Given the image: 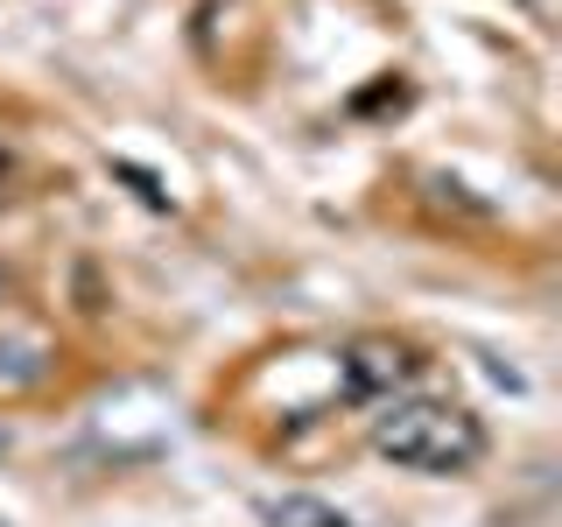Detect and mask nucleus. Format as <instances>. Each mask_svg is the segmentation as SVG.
I'll return each instance as SVG.
<instances>
[{"label": "nucleus", "mask_w": 562, "mask_h": 527, "mask_svg": "<svg viewBox=\"0 0 562 527\" xmlns=\"http://www.w3.org/2000/svg\"><path fill=\"white\" fill-rule=\"evenodd\" d=\"M373 450L408 471H471L485 457V422L464 401H394L373 422Z\"/></svg>", "instance_id": "nucleus-1"}, {"label": "nucleus", "mask_w": 562, "mask_h": 527, "mask_svg": "<svg viewBox=\"0 0 562 527\" xmlns=\"http://www.w3.org/2000/svg\"><path fill=\"white\" fill-rule=\"evenodd\" d=\"M338 373H345V394L351 401H394V394H408V386H415L422 351L408 338H394V330H366V338H351L338 351Z\"/></svg>", "instance_id": "nucleus-2"}, {"label": "nucleus", "mask_w": 562, "mask_h": 527, "mask_svg": "<svg viewBox=\"0 0 562 527\" xmlns=\"http://www.w3.org/2000/svg\"><path fill=\"white\" fill-rule=\"evenodd\" d=\"M49 373H57V351L43 338H8L0 330V394H35Z\"/></svg>", "instance_id": "nucleus-3"}, {"label": "nucleus", "mask_w": 562, "mask_h": 527, "mask_svg": "<svg viewBox=\"0 0 562 527\" xmlns=\"http://www.w3.org/2000/svg\"><path fill=\"white\" fill-rule=\"evenodd\" d=\"M422 204H429L436 218H464V225H485V218H492V211L471 198L457 176H422Z\"/></svg>", "instance_id": "nucleus-4"}, {"label": "nucleus", "mask_w": 562, "mask_h": 527, "mask_svg": "<svg viewBox=\"0 0 562 527\" xmlns=\"http://www.w3.org/2000/svg\"><path fill=\"white\" fill-rule=\"evenodd\" d=\"M268 527H345V514L310 492H281V500H268Z\"/></svg>", "instance_id": "nucleus-5"}, {"label": "nucleus", "mask_w": 562, "mask_h": 527, "mask_svg": "<svg viewBox=\"0 0 562 527\" xmlns=\"http://www.w3.org/2000/svg\"><path fill=\"white\" fill-rule=\"evenodd\" d=\"M113 176H127V183L140 190V204H155V211H162V204H169V190H162V183H155V176H148V169H140V162H113Z\"/></svg>", "instance_id": "nucleus-6"}, {"label": "nucleus", "mask_w": 562, "mask_h": 527, "mask_svg": "<svg viewBox=\"0 0 562 527\" xmlns=\"http://www.w3.org/2000/svg\"><path fill=\"white\" fill-rule=\"evenodd\" d=\"M8 303H14V281H8V274H0V310H8Z\"/></svg>", "instance_id": "nucleus-7"}, {"label": "nucleus", "mask_w": 562, "mask_h": 527, "mask_svg": "<svg viewBox=\"0 0 562 527\" xmlns=\"http://www.w3.org/2000/svg\"><path fill=\"white\" fill-rule=\"evenodd\" d=\"M14 450V429H8V422H0V457H8Z\"/></svg>", "instance_id": "nucleus-8"}]
</instances>
